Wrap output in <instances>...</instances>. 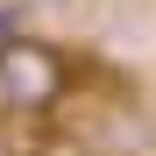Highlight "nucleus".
Segmentation results:
<instances>
[{
  "mask_svg": "<svg viewBox=\"0 0 156 156\" xmlns=\"http://www.w3.org/2000/svg\"><path fill=\"white\" fill-rule=\"evenodd\" d=\"M71 57L43 36H0V114H21V121H43L64 107L71 92Z\"/></svg>",
  "mask_w": 156,
  "mask_h": 156,
  "instance_id": "f257e3e1",
  "label": "nucleus"
},
{
  "mask_svg": "<svg viewBox=\"0 0 156 156\" xmlns=\"http://www.w3.org/2000/svg\"><path fill=\"white\" fill-rule=\"evenodd\" d=\"M43 7H50V0H43Z\"/></svg>",
  "mask_w": 156,
  "mask_h": 156,
  "instance_id": "f03ea898",
  "label": "nucleus"
}]
</instances>
